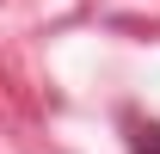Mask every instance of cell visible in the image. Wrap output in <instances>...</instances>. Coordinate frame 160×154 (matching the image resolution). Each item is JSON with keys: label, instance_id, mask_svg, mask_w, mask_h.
<instances>
[{"label": "cell", "instance_id": "1", "mask_svg": "<svg viewBox=\"0 0 160 154\" xmlns=\"http://www.w3.org/2000/svg\"><path fill=\"white\" fill-rule=\"evenodd\" d=\"M129 154H160V123H136V136H129Z\"/></svg>", "mask_w": 160, "mask_h": 154}]
</instances>
